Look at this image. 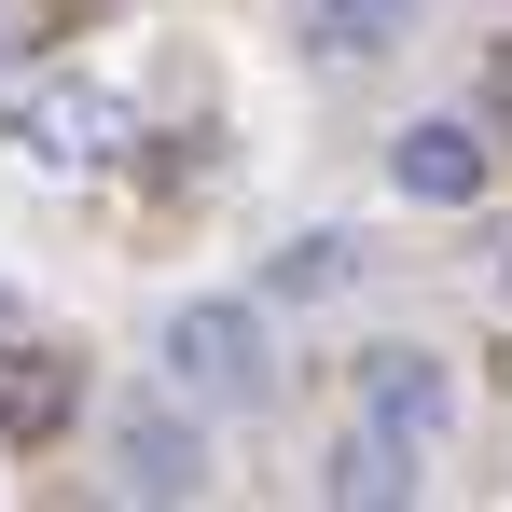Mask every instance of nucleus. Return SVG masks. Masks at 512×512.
Instances as JSON below:
<instances>
[{"mask_svg":"<svg viewBox=\"0 0 512 512\" xmlns=\"http://www.w3.org/2000/svg\"><path fill=\"white\" fill-rule=\"evenodd\" d=\"M111 471H125V499H194V485H208V443L180 416H125L111 429Z\"/></svg>","mask_w":512,"mask_h":512,"instance_id":"obj_6","label":"nucleus"},{"mask_svg":"<svg viewBox=\"0 0 512 512\" xmlns=\"http://www.w3.org/2000/svg\"><path fill=\"white\" fill-rule=\"evenodd\" d=\"M277 291H346V236H291V263H277Z\"/></svg>","mask_w":512,"mask_h":512,"instance_id":"obj_9","label":"nucleus"},{"mask_svg":"<svg viewBox=\"0 0 512 512\" xmlns=\"http://www.w3.org/2000/svg\"><path fill=\"white\" fill-rule=\"evenodd\" d=\"M402 14L416 0H319V42L333 56H374V42H402Z\"/></svg>","mask_w":512,"mask_h":512,"instance_id":"obj_8","label":"nucleus"},{"mask_svg":"<svg viewBox=\"0 0 512 512\" xmlns=\"http://www.w3.org/2000/svg\"><path fill=\"white\" fill-rule=\"evenodd\" d=\"M167 388H180V402H263V388H277V374H263V319L222 305V291L180 305V319H167Z\"/></svg>","mask_w":512,"mask_h":512,"instance_id":"obj_1","label":"nucleus"},{"mask_svg":"<svg viewBox=\"0 0 512 512\" xmlns=\"http://www.w3.org/2000/svg\"><path fill=\"white\" fill-rule=\"evenodd\" d=\"M14 139H28L42 167H111V153H125V97L111 84H28L14 97Z\"/></svg>","mask_w":512,"mask_h":512,"instance_id":"obj_2","label":"nucleus"},{"mask_svg":"<svg viewBox=\"0 0 512 512\" xmlns=\"http://www.w3.org/2000/svg\"><path fill=\"white\" fill-rule=\"evenodd\" d=\"M416 457L429 443H402V429H346L319 485H333V499H416Z\"/></svg>","mask_w":512,"mask_h":512,"instance_id":"obj_7","label":"nucleus"},{"mask_svg":"<svg viewBox=\"0 0 512 512\" xmlns=\"http://www.w3.org/2000/svg\"><path fill=\"white\" fill-rule=\"evenodd\" d=\"M70 402H84V374H70V360H56V346H0V429H14V443H56V429H70Z\"/></svg>","mask_w":512,"mask_h":512,"instance_id":"obj_5","label":"nucleus"},{"mask_svg":"<svg viewBox=\"0 0 512 512\" xmlns=\"http://www.w3.org/2000/svg\"><path fill=\"white\" fill-rule=\"evenodd\" d=\"M388 180H402L416 208H471V194H485V139L429 111V125H402V139H388Z\"/></svg>","mask_w":512,"mask_h":512,"instance_id":"obj_4","label":"nucleus"},{"mask_svg":"<svg viewBox=\"0 0 512 512\" xmlns=\"http://www.w3.org/2000/svg\"><path fill=\"white\" fill-rule=\"evenodd\" d=\"M485 125H499V139H512V42H499V56H485Z\"/></svg>","mask_w":512,"mask_h":512,"instance_id":"obj_10","label":"nucleus"},{"mask_svg":"<svg viewBox=\"0 0 512 512\" xmlns=\"http://www.w3.org/2000/svg\"><path fill=\"white\" fill-rule=\"evenodd\" d=\"M360 416L402 429V443H443V429H457V374H443L429 346H374V360H360Z\"/></svg>","mask_w":512,"mask_h":512,"instance_id":"obj_3","label":"nucleus"},{"mask_svg":"<svg viewBox=\"0 0 512 512\" xmlns=\"http://www.w3.org/2000/svg\"><path fill=\"white\" fill-rule=\"evenodd\" d=\"M14 333H28V305H14V291H0V346H14Z\"/></svg>","mask_w":512,"mask_h":512,"instance_id":"obj_11","label":"nucleus"},{"mask_svg":"<svg viewBox=\"0 0 512 512\" xmlns=\"http://www.w3.org/2000/svg\"><path fill=\"white\" fill-rule=\"evenodd\" d=\"M0 70H14V42H0Z\"/></svg>","mask_w":512,"mask_h":512,"instance_id":"obj_12","label":"nucleus"}]
</instances>
